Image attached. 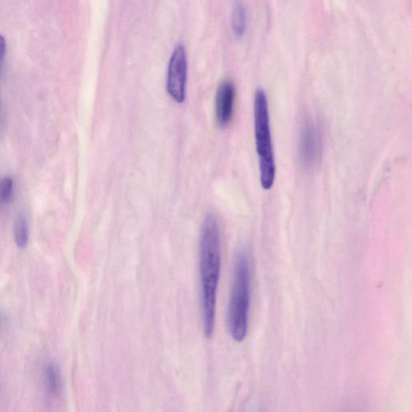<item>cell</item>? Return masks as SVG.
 <instances>
[{"mask_svg": "<svg viewBox=\"0 0 412 412\" xmlns=\"http://www.w3.org/2000/svg\"><path fill=\"white\" fill-rule=\"evenodd\" d=\"M221 273L220 229L214 215L205 217L200 238L202 320L205 337L213 335L217 293Z\"/></svg>", "mask_w": 412, "mask_h": 412, "instance_id": "obj_1", "label": "cell"}, {"mask_svg": "<svg viewBox=\"0 0 412 412\" xmlns=\"http://www.w3.org/2000/svg\"><path fill=\"white\" fill-rule=\"evenodd\" d=\"M251 306L249 259L245 251L236 254L232 293L228 308V325L234 340L241 342L247 335Z\"/></svg>", "mask_w": 412, "mask_h": 412, "instance_id": "obj_2", "label": "cell"}, {"mask_svg": "<svg viewBox=\"0 0 412 412\" xmlns=\"http://www.w3.org/2000/svg\"><path fill=\"white\" fill-rule=\"evenodd\" d=\"M254 119L260 183L264 190H269L275 183L276 166L271 132L269 101L263 90H258L254 95Z\"/></svg>", "mask_w": 412, "mask_h": 412, "instance_id": "obj_3", "label": "cell"}, {"mask_svg": "<svg viewBox=\"0 0 412 412\" xmlns=\"http://www.w3.org/2000/svg\"><path fill=\"white\" fill-rule=\"evenodd\" d=\"M188 63L185 48L179 45L175 47L169 63L167 89L175 102H183L186 95Z\"/></svg>", "mask_w": 412, "mask_h": 412, "instance_id": "obj_4", "label": "cell"}, {"mask_svg": "<svg viewBox=\"0 0 412 412\" xmlns=\"http://www.w3.org/2000/svg\"><path fill=\"white\" fill-rule=\"evenodd\" d=\"M320 134L318 127L308 121L300 133L298 153L302 165L313 167L317 163L320 153Z\"/></svg>", "mask_w": 412, "mask_h": 412, "instance_id": "obj_5", "label": "cell"}, {"mask_svg": "<svg viewBox=\"0 0 412 412\" xmlns=\"http://www.w3.org/2000/svg\"><path fill=\"white\" fill-rule=\"evenodd\" d=\"M235 88L232 82H223L218 87L215 99L216 118L221 126H227L234 114Z\"/></svg>", "mask_w": 412, "mask_h": 412, "instance_id": "obj_6", "label": "cell"}, {"mask_svg": "<svg viewBox=\"0 0 412 412\" xmlns=\"http://www.w3.org/2000/svg\"><path fill=\"white\" fill-rule=\"evenodd\" d=\"M246 19L245 6L241 1L236 2L232 12V28L238 38H242L246 33Z\"/></svg>", "mask_w": 412, "mask_h": 412, "instance_id": "obj_7", "label": "cell"}, {"mask_svg": "<svg viewBox=\"0 0 412 412\" xmlns=\"http://www.w3.org/2000/svg\"><path fill=\"white\" fill-rule=\"evenodd\" d=\"M14 238L16 244L21 249L28 245L29 239V227L27 219L23 215L18 216L14 225Z\"/></svg>", "mask_w": 412, "mask_h": 412, "instance_id": "obj_8", "label": "cell"}, {"mask_svg": "<svg viewBox=\"0 0 412 412\" xmlns=\"http://www.w3.org/2000/svg\"><path fill=\"white\" fill-rule=\"evenodd\" d=\"M45 377L48 391L52 395H56L60 386V375L58 367L53 363L48 365L45 369Z\"/></svg>", "mask_w": 412, "mask_h": 412, "instance_id": "obj_9", "label": "cell"}, {"mask_svg": "<svg viewBox=\"0 0 412 412\" xmlns=\"http://www.w3.org/2000/svg\"><path fill=\"white\" fill-rule=\"evenodd\" d=\"M13 199V181L10 178H4L0 181V201L9 204Z\"/></svg>", "mask_w": 412, "mask_h": 412, "instance_id": "obj_10", "label": "cell"}, {"mask_svg": "<svg viewBox=\"0 0 412 412\" xmlns=\"http://www.w3.org/2000/svg\"><path fill=\"white\" fill-rule=\"evenodd\" d=\"M6 50H7V45H6V41L4 36L0 35V69L4 62V59L6 54Z\"/></svg>", "mask_w": 412, "mask_h": 412, "instance_id": "obj_11", "label": "cell"}]
</instances>
